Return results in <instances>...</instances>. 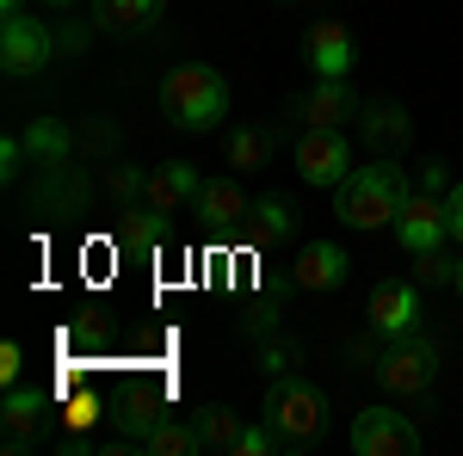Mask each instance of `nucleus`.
Returning <instances> with one entry per match:
<instances>
[{"mask_svg":"<svg viewBox=\"0 0 463 456\" xmlns=\"http://www.w3.org/2000/svg\"><path fill=\"white\" fill-rule=\"evenodd\" d=\"M161 117L174 130H216V117H229V80L204 62H179L161 74Z\"/></svg>","mask_w":463,"mask_h":456,"instance_id":"obj_1","label":"nucleus"},{"mask_svg":"<svg viewBox=\"0 0 463 456\" xmlns=\"http://www.w3.org/2000/svg\"><path fill=\"white\" fill-rule=\"evenodd\" d=\"M402 204H408V179H402V167H395V161L353 167V173H346V185L334 191V210H340V222H346V228H383V222L395 228Z\"/></svg>","mask_w":463,"mask_h":456,"instance_id":"obj_2","label":"nucleus"},{"mask_svg":"<svg viewBox=\"0 0 463 456\" xmlns=\"http://www.w3.org/2000/svg\"><path fill=\"white\" fill-rule=\"evenodd\" d=\"M260 420L279 432L285 451H309V444H321V432H327V395L316 383H303V377H279V383L266 388Z\"/></svg>","mask_w":463,"mask_h":456,"instance_id":"obj_3","label":"nucleus"},{"mask_svg":"<svg viewBox=\"0 0 463 456\" xmlns=\"http://www.w3.org/2000/svg\"><path fill=\"white\" fill-rule=\"evenodd\" d=\"M371 370H377L383 395L420 401V395H432V383H439V351H432V340H420V333H395Z\"/></svg>","mask_w":463,"mask_h":456,"instance_id":"obj_4","label":"nucleus"},{"mask_svg":"<svg viewBox=\"0 0 463 456\" xmlns=\"http://www.w3.org/2000/svg\"><path fill=\"white\" fill-rule=\"evenodd\" d=\"M290 161H297L303 185H321V191H340L346 173H353V148H346L340 130H303L297 148H290Z\"/></svg>","mask_w":463,"mask_h":456,"instance_id":"obj_5","label":"nucleus"},{"mask_svg":"<svg viewBox=\"0 0 463 456\" xmlns=\"http://www.w3.org/2000/svg\"><path fill=\"white\" fill-rule=\"evenodd\" d=\"M420 425L395 407H364L353 420V451L358 456H420Z\"/></svg>","mask_w":463,"mask_h":456,"instance_id":"obj_6","label":"nucleus"},{"mask_svg":"<svg viewBox=\"0 0 463 456\" xmlns=\"http://www.w3.org/2000/svg\"><path fill=\"white\" fill-rule=\"evenodd\" d=\"M451 235V216H445V198L439 191H408V204L395 216V241L408 253H439Z\"/></svg>","mask_w":463,"mask_h":456,"instance_id":"obj_7","label":"nucleus"},{"mask_svg":"<svg viewBox=\"0 0 463 456\" xmlns=\"http://www.w3.org/2000/svg\"><path fill=\"white\" fill-rule=\"evenodd\" d=\"M43 62H50V32H43V19L6 13V25H0V69L6 74H37Z\"/></svg>","mask_w":463,"mask_h":456,"instance_id":"obj_8","label":"nucleus"},{"mask_svg":"<svg viewBox=\"0 0 463 456\" xmlns=\"http://www.w3.org/2000/svg\"><path fill=\"white\" fill-rule=\"evenodd\" d=\"M303 56H309L316 80H346L358 50H353V32H346L340 19H316V25L303 32Z\"/></svg>","mask_w":463,"mask_h":456,"instance_id":"obj_9","label":"nucleus"},{"mask_svg":"<svg viewBox=\"0 0 463 456\" xmlns=\"http://www.w3.org/2000/svg\"><path fill=\"white\" fill-rule=\"evenodd\" d=\"M346 278H353V259H346V247H334V241L303 247L297 265H290V284L297 290H340Z\"/></svg>","mask_w":463,"mask_h":456,"instance_id":"obj_10","label":"nucleus"},{"mask_svg":"<svg viewBox=\"0 0 463 456\" xmlns=\"http://www.w3.org/2000/svg\"><path fill=\"white\" fill-rule=\"evenodd\" d=\"M192 210H198L204 228H241L248 210H253V198L235 185V173H222V179H204V191L192 198Z\"/></svg>","mask_w":463,"mask_h":456,"instance_id":"obj_11","label":"nucleus"},{"mask_svg":"<svg viewBox=\"0 0 463 456\" xmlns=\"http://www.w3.org/2000/svg\"><path fill=\"white\" fill-rule=\"evenodd\" d=\"M414 321H420V290L414 284H402V278H390V284H377L371 290V327L377 333H414Z\"/></svg>","mask_w":463,"mask_h":456,"instance_id":"obj_12","label":"nucleus"},{"mask_svg":"<svg viewBox=\"0 0 463 456\" xmlns=\"http://www.w3.org/2000/svg\"><path fill=\"white\" fill-rule=\"evenodd\" d=\"M353 111H358V99L346 93V80H316V87L303 93L297 117H303V130H340Z\"/></svg>","mask_w":463,"mask_h":456,"instance_id":"obj_13","label":"nucleus"},{"mask_svg":"<svg viewBox=\"0 0 463 456\" xmlns=\"http://www.w3.org/2000/svg\"><path fill=\"white\" fill-rule=\"evenodd\" d=\"M43 414H50V395H37V388H6V401H0V420H6V438H25V444H37V425H43Z\"/></svg>","mask_w":463,"mask_h":456,"instance_id":"obj_14","label":"nucleus"},{"mask_svg":"<svg viewBox=\"0 0 463 456\" xmlns=\"http://www.w3.org/2000/svg\"><path fill=\"white\" fill-rule=\"evenodd\" d=\"M167 0H93V25L99 32H148L161 19Z\"/></svg>","mask_w":463,"mask_h":456,"instance_id":"obj_15","label":"nucleus"},{"mask_svg":"<svg viewBox=\"0 0 463 456\" xmlns=\"http://www.w3.org/2000/svg\"><path fill=\"white\" fill-rule=\"evenodd\" d=\"M248 235L260 247L290 241V235H297V204H285V198H260V204L248 210Z\"/></svg>","mask_w":463,"mask_h":456,"instance_id":"obj_16","label":"nucleus"},{"mask_svg":"<svg viewBox=\"0 0 463 456\" xmlns=\"http://www.w3.org/2000/svg\"><path fill=\"white\" fill-rule=\"evenodd\" d=\"M192 425H198L204 451H241V438H248L241 414H229V407H198V414H192Z\"/></svg>","mask_w":463,"mask_h":456,"instance_id":"obj_17","label":"nucleus"},{"mask_svg":"<svg viewBox=\"0 0 463 456\" xmlns=\"http://www.w3.org/2000/svg\"><path fill=\"white\" fill-rule=\"evenodd\" d=\"M137 451H148V456H192V451H204V438H198V425L155 420V425H148V438L137 444Z\"/></svg>","mask_w":463,"mask_h":456,"instance_id":"obj_18","label":"nucleus"},{"mask_svg":"<svg viewBox=\"0 0 463 456\" xmlns=\"http://www.w3.org/2000/svg\"><path fill=\"white\" fill-rule=\"evenodd\" d=\"M25 154H32L37 167H62L69 161V130L50 124V117H37L32 130H25Z\"/></svg>","mask_w":463,"mask_h":456,"instance_id":"obj_19","label":"nucleus"},{"mask_svg":"<svg viewBox=\"0 0 463 456\" xmlns=\"http://www.w3.org/2000/svg\"><path fill=\"white\" fill-rule=\"evenodd\" d=\"M222 154H229L235 173H260V167L272 161V136H266V130H235V136L222 142Z\"/></svg>","mask_w":463,"mask_h":456,"instance_id":"obj_20","label":"nucleus"},{"mask_svg":"<svg viewBox=\"0 0 463 456\" xmlns=\"http://www.w3.org/2000/svg\"><path fill=\"white\" fill-rule=\"evenodd\" d=\"M364 136L377 142V148L408 142V111H402V106H371V111H364Z\"/></svg>","mask_w":463,"mask_h":456,"instance_id":"obj_21","label":"nucleus"},{"mask_svg":"<svg viewBox=\"0 0 463 456\" xmlns=\"http://www.w3.org/2000/svg\"><path fill=\"white\" fill-rule=\"evenodd\" d=\"M143 204L148 210H161V216H174L179 204H185V191H179V179H174V167L161 161L155 173H148V191H143Z\"/></svg>","mask_w":463,"mask_h":456,"instance_id":"obj_22","label":"nucleus"},{"mask_svg":"<svg viewBox=\"0 0 463 456\" xmlns=\"http://www.w3.org/2000/svg\"><path fill=\"white\" fill-rule=\"evenodd\" d=\"M458 272V259H445V253H414V278L420 284H451Z\"/></svg>","mask_w":463,"mask_h":456,"instance_id":"obj_23","label":"nucleus"},{"mask_svg":"<svg viewBox=\"0 0 463 456\" xmlns=\"http://www.w3.org/2000/svg\"><path fill=\"white\" fill-rule=\"evenodd\" d=\"M155 420H161V414H155V401H130V407H124V432H130L137 444L148 438V425H155Z\"/></svg>","mask_w":463,"mask_h":456,"instance_id":"obj_24","label":"nucleus"},{"mask_svg":"<svg viewBox=\"0 0 463 456\" xmlns=\"http://www.w3.org/2000/svg\"><path fill=\"white\" fill-rule=\"evenodd\" d=\"M19 370H25V346H19V340H6V346H0V383L13 388V383H19Z\"/></svg>","mask_w":463,"mask_h":456,"instance_id":"obj_25","label":"nucleus"},{"mask_svg":"<svg viewBox=\"0 0 463 456\" xmlns=\"http://www.w3.org/2000/svg\"><path fill=\"white\" fill-rule=\"evenodd\" d=\"M19 161H25V142H19V136H6V142H0V173H6V179H19Z\"/></svg>","mask_w":463,"mask_h":456,"instance_id":"obj_26","label":"nucleus"},{"mask_svg":"<svg viewBox=\"0 0 463 456\" xmlns=\"http://www.w3.org/2000/svg\"><path fill=\"white\" fill-rule=\"evenodd\" d=\"M93 420H99V401H93V395L69 401V425H93Z\"/></svg>","mask_w":463,"mask_h":456,"instance_id":"obj_27","label":"nucleus"},{"mask_svg":"<svg viewBox=\"0 0 463 456\" xmlns=\"http://www.w3.org/2000/svg\"><path fill=\"white\" fill-rule=\"evenodd\" d=\"M445 161H420V191H445Z\"/></svg>","mask_w":463,"mask_h":456,"instance_id":"obj_28","label":"nucleus"},{"mask_svg":"<svg viewBox=\"0 0 463 456\" xmlns=\"http://www.w3.org/2000/svg\"><path fill=\"white\" fill-rule=\"evenodd\" d=\"M445 216H451V241H463V185H451V198H445Z\"/></svg>","mask_w":463,"mask_h":456,"instance_id":"obj_29","label":"nucleus"},{"mask_svg":"<svg viewBox=\"0 0 463 456\" xmlns=\"http://www.w3.org/2000/svg\"><path fill=\"white\" fill-rule=\"evenodd\" d=\"M0 13H25V0H0Z\"/></svg>","mask_w":463,"mask_h":456,"instance_id":"obj_30","label":"nucleus"},{"mask_svg":"<svg viewBox=\"0 0 463 456\" xmlns=\"http://www.w3.org/2000/svg\"><path fill=\"white\" fill-rule=\"evenodd\" d=\"M451 290H458V296H463V259H458V272H451Z\"/></svg>","mask_w":463,"mask_h":456,"instance_id":"obj_31","label":"nucleus"},{"mask_svg":"<svg viewBox=\"0 0 463 456\" xmlns=\"http://www.w3.org/2000/svg\"><path fill=\"white\" fill-rule=\"evenodd\" d=\"M43 6H74V0H43Z\"/></svg>","mask_w":463,"mask_h":456,"instance_id":"obj_32","label":"nucleus"}]
</instances>
